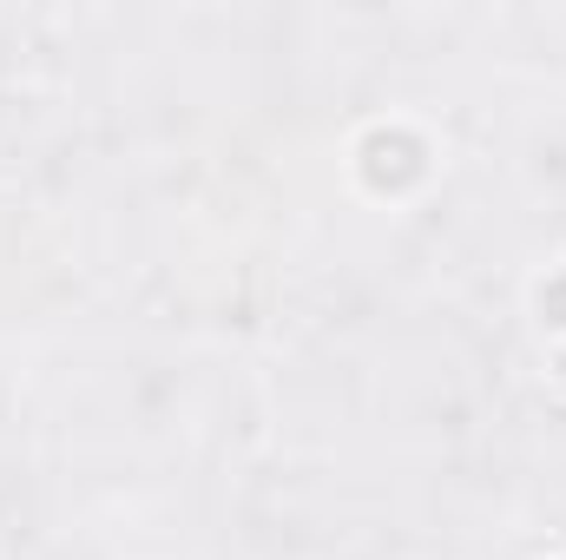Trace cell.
Instances as JSON below:
<instances>
[{
  "mask_svg": "<svg viewBox=\"0 0 566 560\" xmlns=\"http://www.w3.org/2000/svg\"><path fill=\"white\" fill-rule=\"evenodd\" d=\"M541 310H547V323H566V278L541 290Z\"/></svg>",
  "mask_w": 566,
  "mask_h": 560,
  "instance_id": "cell-2",
  "label": "cell"
},
{
  "mask_svg": "<svg viewBox=\"0 0 566 560\" xmlns=\"http://www.w3.org/2000/svg\"><path fill=\"white\" fill-rule=\"evenodd\" d=\"M363 172H369L376 191L416 185V178H422V139H409V133H376V139L363 145Z\"/></svg>",
  "mask_w": 566,
  "mask_h": 560,
  "instance_id": "cell-1",
  "label": "cell"
}]
</instances>
